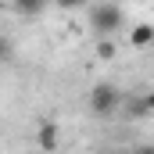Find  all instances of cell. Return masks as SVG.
<instances>
[{
    "instance_id": "6da1fadb",
    "label": "cell",
    "mask_w": 154,
    "mask_h": 154,
    "mask_svg": "<svg viewBox=\"0 0 154 154\" xmlns=\"http://www.w3.org/2000/svg\"><path fill=\"white\" fill-rule=\"evenodd\" d=\"M90 29L100 39L115 36L118 29H122V11H118V4H93V7H90Z\"/></svg>"
},
{
    "instance_id": "9c48e42d",
    "label": "cell",
    "mask_w": 154,
    "mask_h": 154,
    "mask_svg": "<svg viewBox=\"0 0 154 154\" xmlns=\"http://www.w3.org/2000/svg\"><path fill=\"white\" fill-rule=\"evenodd\" d=\"M136 154H154V147H140V151H136Z\"/></svg>"
},
{
    "instance_id": "5b68a950",
    "label": "cell",
    "mask_w": 154,
    "mask_h": 154,
    "mask_svg": "<svg viewBox=\"0 0 154 154\" xmlns=\"http://www.w3.org/2000/svg\"><path fill=\"white\" fill-rule=\"evenodd\" d=\"M11 7H14L18 14H39V11L47 7V0H11Z\"/></svg>"
},
{
    "instance_id": "ba28073f",
    "label": "cell",
    "mask_w": 154,
    "mask_h": 154,
    "mask_svg": "<svg viewBox=\"0 0 154 154\" xmlns=\"http://www.w3.org/2000/svg\"><path fill=\"white\" fill-rule=\"evenodd\" d=\"M147 111L154 115V93H147Z\"/></svg>"
},
{
    "instance_id": "3957f363",
    "label": "cell",
    "mask_w": 154,
    "mask_h": 154,
    "mask_svg": "<svg viewBox=\"0 0 154 154\" xmlns=\"http://www.w3.org/2000/svg\"><path fill=\"white\" fill-rule=\"evenodd\" d=\"M57 140H61L57 125H54V122H43V125H39V133H36V143H39V151L54 154V151H57Z\"/></svg>"
},
{
    "instance_id": "8992f818",
    "label": "cell",
    "mask_w": 154,
    "mask_h": 154,
    "mask_svg": "<svg viewBox=\"0 0 154 154\" xmlns=\"http://www.w3.org/2000/svg\"><path fill=\"white\" fill-rule=\"evenodd\" d=\"M97 54H100V61H115V43H111V36H108V39H100Z\"/></svg>"
},
{
    "instance_id": "277c9868",
    "label": "cell",
    "mask_w": 154,
    "mask_h": 154,
    "mask_svg": "<svg viewBox=\"0 0 154 154\" xmlns=\"http://www.w3.org/2000/svg\"><path fill=\"white\" fill-rule=\"evenodd\" d=\"M129 43L140 50V47H151L154 43V25H136L133 32H129Z\"/></svg>"
},
{
    "instance_id": "52a82bcc",
    "label": "cell",
    "mask_w": 154,
    "mask_h": 154,
    "mask_svg": "<svg viewBox=\"0 0 154 154\" xmlns=\"http://www.w3.org/2000/svg\"><path fill=\"white\" fill-rule=\"evenodd\" d=\"M54 4H57V7H65V11H75V7L86 4V0H54Z\"/></svg>"
},
{
    "instance_id": "7a4b0ae2",
    "label": "cell",
    "mask_w": 154,
    "mask_h": 154,
    "mask_svg": "<svg viewBox=\"0 0 154 154\" xmlns=\"http://www.w3.org/2000/svg\"><path fill=\"white\" fill-rule=\"evenodd\" d=\"M118 108H122V93H118L111 82H97L90 90V111L97 118H111Z\"/></svg>"
}]
</instances>
